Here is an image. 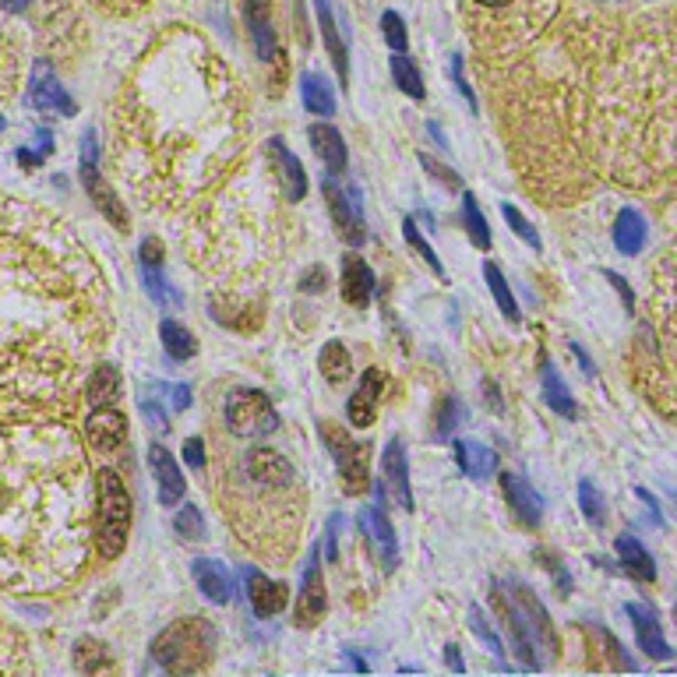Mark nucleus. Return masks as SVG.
Returning a JSON list of instances; mask_svg holds the SVG:
<instances>
[{
    "label": "nucleus",
    "mask_w": 677,
    "mask_h": 677,
    "mask_svg": "<svg viewBox=\"0 0 677 677\" xmlns=\"http://www.w3.org/2000/svg\"><path fill=\"white\" fill-rule=\"evenodd\" d=\"M216 642L219 635L209 618H180L156 635L152 656L170 677H191L212 663Z\"/></svg>",
    "instance_id": "f257e3e1"
},
{
    "label": "nucleus",
    "mask_w": 677,
    "mask_h": 677,
    "mask_svg": "<svg viewBox=\"0 0 677 677\" xmlns=\"http://www.w3.org/2000/svg\"><path fill=\"white\" fill-rule=\"evenodd\" d=\"M494 603H498L501 618H505L508 632L515 639V649L526 660V667H540V656L536 649H547V656L558 653V635H554V625L547 618L544 603L536 600L526 586H512V596L505 600L501 586H494Z\"/></svg>",
    "instance_id": "f03ea898"
},
{
    "label": "nucleus",
    "mask_w": 677,
    "mask_h": 677,
    "mask_svg": "<svg viewBox=\"0 0 677 677\" xmlns=\"http://www.w3.org/2000/svg\"><path fill=\"white\" fill-rule=\"evenodd\" d=\"M96 540L103 558H117L127 544V529H131V498H127L124 480L103 469L96 480Z\"/></svg>",
    "instance_id": "7ed1b4c3"
},
{
    "label": "nucleus",
    "mask_w": 677,
    "mask_h": 677,
    "mask_svg": "<svg viewBox=\"0 0 677 677\" xmlns=\"http://www.w3.org/2000/svg\"><path fill=\"white\" fill-rule=\"evenodd\" d=\"M226 427L237 438H265L279 427V413L265 392L258 388H240L226 402Z\"/></svg>",
    "instance_id": "20e7f679"
},
{
    "label": "nucleus",
    "mask_w": 677,
    "mask_h": 677,
    "mask_svg": "<svg viewBox=\"0 0 677 677\" xmlns=\"http://www.w3.org/2000/svg\"><path fill=\"white\" fill-rule=\"evenodd\" d=\"M321 441L332 452L335 466H339V477H343V491L350 498L364 494L371 487V473H367V448L360 441H353L350 434L343 431L339 424H321Z\"/></svg>",
    "instance_id": "39448f33"
},
{
    "label": "nucleus",
    "mask_w": 677,
    "mask_h": 677,
    "mask_svg": "<svg viewBox=\"0 0 677 677\" xmlns=\"http://www.w3.org/2000/svg\"><path fill=\"white\" fill-rule=\"evenodd\" d=\"M321 191H325L328 212H332V223H335V230H339V237H343L350 247L364 244V240H367L364 201H360L357 187H343V184H335V177H325Z\"/></svg>",
    "instance_id": "423d86ee"
},
{
    "label": "nucleus",
    "mask_w": 677,
    "mask_h": 677,
    "mask_svg": "<svg viewBox=\"0 0 677 677\" xmlns=\"http://www.w3.org/2000/svg\"><path fill=\"white\" fill-rule=\"evenodd\" d=\"M82 184H85V191H89V198L96 201V209L103 212L117 230H127V223H131V219H127V209L120 205L117 194L103 184V177H99V138H96V131H89L82 138Z\"/></svg>",
    "instance_id": "0eeeda50"
},
{
    "label": "nucleus",
    "mask_w": 677,
    "mask_h": 677,
    "mask_svg": "<svg viewBox=\"0 0 677 677\" xmlns=\"http://www.w3.org/2000/svg\"><path fill=\"white\" fill-rule=\"evenodd\" d=\"M29 99H32V106H36V110H46V113H60V117H75V113H78V103L67 96V89L57 82V75L50 71V64H46V60H39L36 71H32Z\"/></svg>",
    "instance_id": "6e6552de"
},
{
    "label": "nucleus",
    "mask_w": 677,
    "mask_h": 677,
    "mask_svg": "<svg viewBox=\"0 0 677 677\" xmlns=\"http://www.w3.org/2000/svg\"><path fill=\"white\" fill-rule=\"evenodd\" d=\"M149 469H152V477H156V484H159V505L173 508L180 498H184L187 480H184V473H180L177 459L170 455V448L152 445L149 448Z\"/></svg>",
    "instance_id": "1a4fd4ad"
},
{
    "label": "nucleus",
    "mask_w": 677,
    "mask_h": 677,
    "mask_svg": "<svg viewBox=\"0 0 677 677\" xmlns=\"http://www.w3.org/2000/svg\"><path fill=\"white\" fill-rule=\"evenodd\" d=\"M328 596H325V579H321V561L318 551L311 554V565L304 572V586H300V600H297V625L311 628L325 618Z\"/></svg>",
    "instance_id": "9d476101"
},
{
    "label": "nucleus",
    "mask_w": 677,
    "mask_h": 677,
    "mask_svg": "<svg viewBox=\"0 0 677 677\" xmlns=\"http://www.w3.org/2000/svg\"><path fill=\"white\" fill-rule=\"evenodd\" d=\"M244 473L261 487H286L293 480V466L276 448H251L244 455Z\"/></svg>",
    "instance_id": "9b49d317"
},
{
    "label": "nucleus",
    "mask_w": 677,
    "mask_h": 677,
    "mask_svg": "<svg viewBox=\"0 0 677 677\" xmlns=\"http://www.w3.org/2000/svg\"><path fill=\"white\" fill-rule=\"evenodd\" d=\"M381 388H385V374H381L378 367H367L357 392L350 395V406H346V417H350L353 427H371L374 420H378Z\"/></svg>",
    "instance_id": "f8f14e48"
},
{
    "label": "nucleus",
    "mask_w": 677,
    "mask_h": 677,
    "mask_svg": "<svg viewBox=\"0 0 677 677\" xmlns=\"http://www.w3.org/2000/svg\"><path fill=\"white\" fill-rule=\"evenodd\" d=\"M244 586H247V603L258 618H276L286 607V586L272 582L268 575H261L258 568H244Z\"/></svg>",
    "instance_id": "ddd939ff"
},
{
    "label": "nucleus",
    "mask_w": 677,
    "mask_h": 677,
    "mask_svg": "<svg viewBox=\"0 0 677 677\" xmlns=\"http://www.w3.org/2000/svg\"><path fill=\"white\" fill-rule=\"evenodd\" d=\"M381 466H385V484L392 491V498L399 501V508L413 512V487H410V462H406V445L399 438L388 441L385 455H381Z\"/></svg>",
    "instance_id": "4468645a"
},
{
    "label": "nucleus",
    "mask_w": 677,
    "mask_h": 677,
    "mask_svg": "<svg viewBox=\"0 0 677 677\" xmlns=\"http://www.w3.org/2000/svg\"><path fill=\"white\" fill-rule=\"evenodd\" d=\"M360 526H364L367 540H371L374 551H378L381 565L395 568V561H399V547H395V529H392V522H388L381 498L374 501L371 508H364V512H360Z\"/></svg>",
    "instance_id": "2eb2a0df"
},
{
    "label": "nucleus",
    "mask_w": 677,
    "mask_h": 677,
    "mask_svg": "<svg viewBox=\"0 0 677 677\" xmlns=\"http://www.w3.org/2000/svg\"><path fill=\"white\" fill-rule=\"evenodd\" d=\"M501 491H505L508 508H512L522 526L529 529L540 526V519H544V498H540L526 480L515 477V473H501Z\"/></svg>",
    "instance_id": "dca6fc26"
},
{
    "label": "nucleus",
    "mask_w": 677,
    "mask_h": 677,
    "mask_svg": "<svg viewBox=\"0 0 677 677\" xmlns=\"http://www.w3.org/2000/svg\"><path fill=\"white\" fill-rule=\"evenodd\" d=\"M247 29H251V43L258 60L272 64L279 57V39L272 29V15H268V0H247Z\"/></svg>",
    "instance_id": "f3484780"
},
{
    "label": "nucleus",
    "mask_w": 677,
    "mask_h": 677,
    "mask_svg": "<svg viewBox=\"0 0 677 677\" xmlns=\"http://www.w3.org/2000/svg\"><path fill=\"white\" fill-rule=\"evenodd\" d=\"M85 434H89L92 448H99V452H113V448H120L127 441L124 413H117L113 406L110 410H92V417L85 420Z\"/></svg>",
    "instance_id": "a211bd4d"
},
{
    "label": "nucleus",
    "mask_w": 677,
    "mask_h": 677,
    "mask_svg": "<svg viewBox=\"0 0 677 677\" xmlns=\"http://www.w3.org/2000/svg\"><path fill=\"white\" fill-rule=\"evenodd\" d=\"M625 611H628V618H632V625H635L639 646L646 649L653 660H670V646H667V639H663V628H660V621H656L653 607H646V603H628Z\"/></svg>",
    "instance_id": "6ab92c4d"
},
{
    "label": "nucleus",
    "mask_w": 677,
    "mask_h": 677,
    "mask_svg": "<svg viewBox=\"0 0 677 677\" xmlns=\"http://www.w3.org/2000/svg\"><path fill=\"white\" fill-rule=\"evenodd\" d=\"M452 455L469 480H491L494 473H498V455L487 445H480V441H466V438L452 441Z\"/></svg>",
    "instance_id": "aec40b11"
},
{
    "label": "nucleus",
    "mask_w": 677,
    "mask_h": 677,
    "mask_svg": "<svg viewBox=\"0 0 677 677\" xmlns=\"http://www.w3.org/2000/svg\"><path fill=\"white\" fill-rule=\"evenodd\" d=\"M374 297V272L364 258L346 254L343 258V300L353 307H367Z\"/></svg>",
    "instance_id": "412c9836"
},
{
    "label": "nucleus",
    "mask_w": 677,
    "mask_h": 677,
    "mask_svg": "<svg viewBox=\"0 0 677 677\" xmlns=\"http://www.w3.org/2000/svg\"><path fill=\"white\" fill-rule=\"evenodd\" d=\"M268 156H272V163H276L279 177H283V191L290 201H300L307 194V173L304 166H300V159L293 156L290 149H286L283 138H272L268 142Z\"/></svg>",
    "instance_id": "4be33fe9"
},
{
    "label": "nucleus",
    "mask_w": 677,
    "mask_h": 677,
    "mask_svg": "<svg viewBox=\"0 0 677 677\" xmlns=\"http://www.w3.org/2000/svg\"><path fill=\"white\" fill-rule=\"evenodd\" d=\"M191 572H194V582H198V589L209 596L212 603H230L233 600V575L226 572L223 561L198 558V561H194Z\"/></svg>",
    "instance_id": "5701e85b"
},
{
    "label": "nucleus",
    "mask_w": 677,
    "mask_h": 677,
    "mask_svg": "<svg viewBox=\"0 0 677 677\" xmlns=\"http://www.w3.org/2000/svg\"><path fill=\"white\" fill-rule=\"evenodd\" d=\"M318 8V22H321V36H325L328 57H332L335 71H339V82H350V50H346V39L339 36V25L332 18V0H314Z\"/></svg>",
    "instance_id": "b1692460"
},
{
    "label": "nucleus",
    "mask_w": 677,
    "mask_h": 677,
    "mask_svg": "<svg viewBox=\"0 0 677 677\" xmlns=\"http://www.w3.org/2000/svg\"><path fill=\"white\" fill-rule=\"evenodd\" d=\"M311 145L314 152L321 156V163L328 166L332 173H343L346 170V142H343V134H339V127L332 124H314L311 127Z\"/></svg>",
    "instance_id": "393cba45"
},
{
    "label": "nucleus",
    "mask_w": 677,
    "mask_h": 677,
    "mask_svg": "<svg viewBox=\"0 0 677 677\" xmlns=\"http://www.w3.org/2000/svg\"><path fill=\"white\" fill-rule=\"evenodd\" d=\"M540 388H544L547 406H551V410L558 413V417H568V420H575V417H579V410H575L572 395H568L565 381H561L558 367L551 364V357H544V360H540Z\"/></svg>",
    "instance_id": "a878e982"
},
{
    "label": "nucleus",
    "mask_w": 677,
    "mask_h": 677,
    "mask_svg": "<svg viewBox=\"0 0 677 677\" xmlns=\"http://www.w3.org/2000/svg\"><path fill=\"white\" fill-rule=\"evenodd\" d=\"M75 663L85 677H117V663H113L110 649L96 639H78Z\"/></svg>",
    "instance_id": "bb28decb"
},
{
    "label": "nucleus",
    "mask_w": 677,
    "mask_h": 677,
    "mask_svg": "<svg viewBox=\"0 0 677 677\" xmlns=\"http://www.w3.org/2000/svg\"><path fill=\"white\" fill-rule=\"evenodd\" d=\"M614 247L621 254H639L646 247V219L635 209H621L614 219Z\"/></svg>",
    "instance_id": "cd10ccee"
},
{
    "label": "nucleus",
    "mask_w": 677,
    "mask_h": 677,
    "mask_svg": "<svg viewBox=\"0 0 677 677\" xmlns=\"http://www.w3.org/2000/svg\"><path fill=\"white\" fill-rule=\"evenodd\" d=\"M300 96H304L307 110L318 113V117H332V113H335L332 82H328L325 75H318V71H307V75L300 78Z\"/></svg>",
    "instance_id": "c85d7f7f"
},
{
    "label": "nucleus",
    "mask_w": 677,
    "mask_h": 677,
    "mask_svg": "<svg viewBox=\"0 0 677 677\" xmlns=\"http://www.w3.org/2000/svg\"><path fill=\"white\" fill-rule=\"evenodd\" d=\"M117 392H120V371L110 364H103V367H96V374L89 378V395H85V399H89L92 410H110Z\"/></svg>",
    "instance_id": "c756f323"
},
{
    "label": "nucleus",
    "mask_w": 677,
    "mask_h": 677,
    "mask_svg": "<svg viewBox=\"0 0 677 677\" xmlns=\"http://www.w3.org/2000/svg\"><path fill=\"white\" fill-rule=\"evenodd\" d=\"M618 558H621V565H625L628 572L635 575V579H642V582L656 579L653 558H649V551L639 544V540H635V536H618Z\"/></svg>",
    "instance_id": "7c9ffc66"
},
{
    "label": "nucleus",
    "mask_w": 677,
    "mask_h": 677,
    "mask_svg": "<svg viewBox=\"0 0 677 677\" xmlns=\"http://www.w3.org/2000/svg\"><path fill=\"white\" fill-rule=\"evenodd\" d=\"M159 335H163V350L170 360H180V364H184V360H191L194 353H198V339H194L180 321L166 318L163 325H159Z\"/></svg>",
    "instance_id": "2f4dec72"
},
{
    "label": "nucleus",
    "mask_w": 677,
    "mask_h": 677,
    "mask_svg": "<svg viewBox=\"0 0 677 677\" xmlns=\"http://www.w3.org/2000/svg\"><path fill=\"white\" fill-rule=\"evenodd\" d=\"M318 367H321V374H325L328 385H343V381L353 374L350 350H346L343 343H325L318 353Z\"/></svg>",
    "instance_id": "473e14b6"
},
{
    "label": "nucleus",
    "mask_w": 677,
    "mask_h": 677,
    "mask_svg": "<svg viewBox=\"0 0 677 677\" xmlns=\"http://www.w3.org/2000/svg\"><path fill=\"white\" fill-rule=\"evenodd\" d=\"M466 424V402L459 395H445L438 402V410H434V434L438 438H452V431Z\"/></svg>",
    "instance_id": "72a5a7b5"
},
{
    "label": "nucleus",
    "mask_w": 677,
    "mask_h": 677,
    "mask_svg": "<svg viewBox=\"0 0 677 677\" xmlns=\"http://www.w3.org/2000/svg\"><path fill=\"white\" fill-rule=\"evenodd\" d=\"M484 279H487V286H491V293H494V300H498V307H501V314H505L512 325H519V304H515V297H512V290H508V279H505V272H501L494 261H487L484 265Z\"/></svg>",
    "instance_id": "f704fd0d"
},
{
    "label": "nucleus",
    "mask_w": 677,
    "mask_h": 677,
    "mask_svg": "<svg viewBox=\"0 0 677 677\" xmlns=\"http://www.w3.org/2000/svg\"><path fill=\"white\" fill-rule=\"evenodd\" d=\"M392 78H395V85H399V89L406 92L410 99H424L427 96L424 78H420L417 64H413L406 53H392Z\"/></svg>",
    "instance_id": "c9c22d12"
},
{
    "label": "nucleus",
    "mask_w": 677,
    "mask_h": 677,
    "mask_svg": "<svg viewBox=\"0 0 677 677\" xmlns=\"http://www.w3.org/2000/svg\"><path fill=\"white\" fill-rule=\"evenodd\" d=\"M462 223H466L469 240H473L480 251H491V230H487V219L473 194H462Z\"/></svg>",
    "instance_id": "e433bc0d"
},
{
    "label": "nucleus",
    "mask_w": 677,
    "mask_h": 677,
    "mask_svg": "<svg viewBox=\"0 0 677 677\" xmlns=\"http://www.w3.org/2000/svg\"><path fill=\"white\" fill-rule=\"evenodd\" d=\"M138 268H142V283H145V290H149V297L156 300V304H163V307L180 304L177 290H170V283H166L163 265H138Z\"/></svg>",
    "instance_id": "4c0bfd02"
},
{
    "label": "nucleus",
    "mask_w": 677,
    "mask_h": 677,
    "mask_svg": "<svg viewBox=\"0 0 677 677\" xmlns=\"http://www.w3.org/2000/svg\"><path fill=\"white\" fill-rule=\"evenodd\" d=\"M173 529H177L180 540H201L205 536V515L198 505H184L173 515Z\"/></svg>",
    "instance_id": "58836bf2"
},
{
    "label": "nucleus",
    "mask_w": 677,
    "mask_h": 677,
    "mask_svg": "<svg viewBox=\"0 0 677 677\" xmlns=\"http://www.w3.org/2000/svg\"><path fill=\"white\" fill-rule=\"evenodd\" d=\"M402 233H406V244H410L413 251H417L420 258H424L427 265H431V272H434V276H441V272H445V265H441V258H438V254H434V247L427 244L424 237H420L417 223H413V219H402Z\"/></svg>",
    "instance_id": "ea45409f"
},
{
    "label": "nucleus",
    "mask_w": 677,
    "mask_h": 677,
    "mask_svg": "<svg viewBox=\"0 0 677 677\" xmlns=\"http://www.w3.org/2000/svg\"><path fill=\"white\" fill-rule=\"evenodd\" d=\"M381 32H385V43L392 46V53H406L410 36H406V22H402L399 11H385L381 15Z\"/></svg>",
    "instance_id": "a19ab883"
},
{
    "label": "nucleus",
    "mask_w": 677,
    "mask_h": 677,
    "mask_svg": "<svg viewBox=\"0 0 677 677\" xmlns=\"http://www.w3.org/2000/svg\"><path fill=\"white\" fill-rule=\"evenodd\" d=\"M579 505H582V515H586L593 526H603L607 512H603V494L593 487V480H582L579 484Z\"/></svg>",
    "instance_id": "79ce46f5"
},
{
    "label": "nucleus",
    "mask_w": 677,
    "mask_h": 677,
    "mask_svg": "<svg viewBox=\"0 0 677 677\" xmlns=\"http://www.w3.org/2000/svg\"><path fill=\"white\" fill-rule=\"evenodd\" d=\"M501 216H505V223L512 226L515 237H522L529 247H536V251H540V233H536L533 226H529V219L522 216V212L515 209V205H508V201H505V205H501Z\"/></svg>",
    "instance_id": "37998d69"
},
{
    "label": "nucleus",
    "mask_w": 677,
    "mask_h": 677,
    "mask_svg": "<svg viewBox=\"0 0 677 677\" xmlns=\"http://www.w3.org/2000/svg\"><path fill=\"white\" fill-rule=\"evenodd\" d=\"M448 75H452L455 89H459V96L466 99L469 110H477V96H473V85L466 82V71H462V57H459V53H455L452 64H448Z\"/></svg>",
    "instance_id": "c03bdc74"
},
{
    "label": "nucleus",
    "mask_w": 677,
    "mask_h": 677,
    "mask_svg": "<svg viewBox=\"0 0 677 677\" xmlns=\"http://www.w3.org/2000/svg\"><path fill=\"white\" fill-rule=\"evenodd\" d=\"M420 166H424V170L431 173L434 180H441V184H445V187H455V191H459V187H462V180L455 177V173L448 170L445 163H438V159H434V156H424V152H420Z\"/></svg>",
    "instance_id": "a18cd8bd"
},
{
    "label": "nucleus",
    "mask_w": 677,
    "mask_h": 677,
    "mask_svg": "<svg viewBox=\"0 0 677 677\" xmlns=\"http://www.w3.org/2000/svg\"><path fill=\"white\" fill-rule=\"evenodd\" d=\"M469 621H473V632H477L480 639L487 642V649H491L494 656H501V639H498V635H494V628L487 625V618H484V614L477 611V607H473V611H469Z\"/></svg>",
    "instance_id": "49530a36"
},
{
    "label": "nucleus",
    "mask_w": 677,
    "mask_h": 677,
    "mask_svg": "<svg viewBox=\"0 0 677 677\" xmlns=\"http://www.w3.org/2000/svg\"><path fill=\"white\" fill-rule=\"evenodd\" d=\"M184 462L191 469H205V445H201V438L184 441Z\"/></svg>",
    "instance_id": "de8ad7c7"
},
{
    "label": "nucleus",
    "mask_w": 677,
    "mask_h": 677,
    "mask_svg": "<svg viewBox=\"0 0 677 677\" xmlns=\"http://www.w3.org/2000/svg\"><path fill=\"white\" fill-rule=\"evenodd\" d=\"M142 413H145V417H149V424L156 427V431H166V427H170V417H166V413L159 410V406H156V402H152V399H145V402H142Z\"/></svg>",
    "instance_id": "09e8293b"
},
{
    "label": "nucleus",
    "mask_w": 677,
    "mask_h": 677,
    "mask_svg": "<svg viewBox=\"0 0 677 677\" xmlns=\"http://www.w3.org/2000/svg\"><path fill=\"white\" fill-rule=\"evenodd\" d=\"M300 290H304V293H311V290L321 293V290H325V268L314 265L311 272H304V283H300Z\"/></svg>",
    "instance_id": "8fccbe9b"
},
{
    "label": "nucleus",
    "mask_w": 677,
    "mask_h": 677,
    "mask_svg": "<svg viewBox=\"0 0 677 677\" xmlns=\"http://www.w3.org/2000/svg\"><path fill=\"white\" fill-rule=\"evenodd\" d=\"M603 276L611 279V283H614V290H618V293H621V300H625V307H628V311H632V307H635V293H632V286H628L625 279L618 276V272H603Z\"/></svg>",
    "instance_id": "3c124183"
},
{
    "label": "nucleus",
    "mask_w": 677,
    "mask_h": 677,
    "mask_svg": "<svg viewBox=\"0 0 677 677\" xmlns=\"http://www.w3.org/2000/svg\"><path fill=\"white\" fill-rule=\"evenodd\" d=\"M170 399H173V410H187V406H191V388H187V385H173L170 388Z\"/></svg>",
    "instance_id": "603ef678"
},
{
    "label": "nucleus",
    "mask_w": 677,
    "mask_h": 677,
    "mask_svg": "<svg viewBox=\"0 0 677 677\" xmlns=\"http://www.w3.org/2000/svg\"><path fill=\"white\" fill-rule=\"evenodd\" d=\"M568 350H572V353H575V357H579L582 371H586V374H593V360H589V353H586V350H582V343H575V339H572V343H568Z\"/></svg>",
    "instance_id": "864d4df0"
},
{
    "label": "nucleus",
    "mask_w": 677,
    "mask_h": 677,
    "mask_svg": "<svg viewBox=\"0 0 677 677\" xmlns=\"http://www.w3.org/2000/svg\"><path fill=\"white\" fill-rule=\"evenodd\" d=\"M18 163H22V166H39V163H43V156H39V152H32V149H18Z\"/></svg>",
    "instance_id": "5fc2aeb1"
},
{
    "label": "nucleus",
    "mask_w": 677,
    "mask_h": 677,
    "mask_svg": "<svg viewBox=\"0 0 677 677\" xmlns=\"http://www.w3.org/2000/svg\"><path fill=\"white\" fill-rule=\"evenodd\" d=\"M445 663H448V667L459 670V674H462V670H466V667H462V656H459V649H455V646H448V649H445Z\"/></svg>",
    "instance_id": "6e6d98bb"
},
{
    "label": "nucleus",
    "mask_w": 677,
    "mask_h": 677,
    "mask_svg": "<svg viewBox=\"0 0 677 677\" xmlns=\"http://www.w3.org/2000/svg\"><path fill=\"white\" fill-rule=\"evenodd\" d=\"M346 663H350V667L357 670V674H367V660H360V656L353 653V649H346Z\"/></svg>",
    "instance_id": "4d7b16f0"
},
{
    "label": "nucleus",
    "mask_w": 677,
    "mask_h": 677,
    "mask_svg": "<svg viewBox=\"0 0 677 677\" xmlns=\"http://www.w3.org/2000/svg\"><path fill=\"white\" fill-rule=\"evenodd\" d=\"M0 4H4V8L8 11H25L32 4V0H0Z\"/></svg>",
    "instance_id": "13d9d810"
},
{
    "label": "nucleus",
    "mask_w": 677,
    "mask_h": 677,
    "mask_svg": "<svg viewBox=\"0 0 677 677\" xmlns=\"http://www.w3.org/2000/svg\"><path fill=\"white\" fill-rule=\"evenodd\" d=\"M477 4H484V8H505V4H512V0H477Z\"/></svg>",
    "instance_id": "bf43d9fd"
},
{
    "label": "nucleus",
    "mask_w": 677,
    "mask_h": 677,
    "mask_svg": "<svg viewBox=\"0 0 677 677\" xmlns=\"http://www.w3.org/2000/svg\"><path fill=\"white\" fill-rule=\"evenodd\" d=\"M0 131H4V117H0Z\"/></svg>",
    "instance_id": "052dcab7"
},
{
    "label": "nucleus",
    "mask_w": 677,
    "mask_h": 677,
    "mask_svg": "<svg viewBox=\"0 0 677 677\" xmlns=\"http://www.w3.org/2000/svg\"><path fill=\"white\" fill-rule=\"evenodd\" d=\"M674 501H677V491H674Z\"/></svg>",
    "instance_id": "680f3d73"
}]
</instances>
